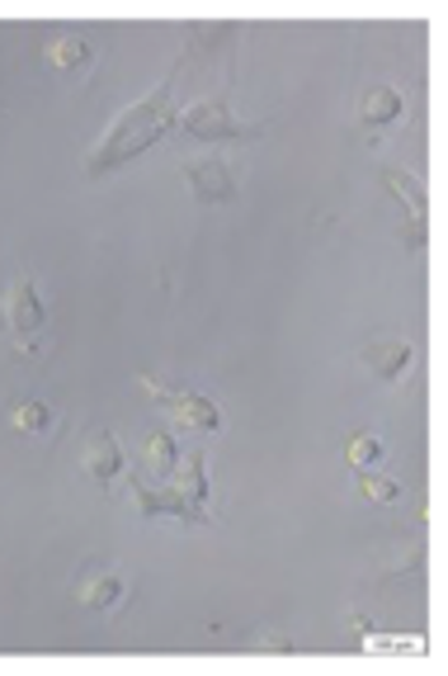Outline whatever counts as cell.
<instances>
[{"label": "cell", "mask_w": 448, "mask_h": 676, "mask_svg": "<svg viewBox=\"0 0 448 676\" xmlns=\"http://www.w3.org/2000/svg\"><path fill=\"white\" fill-rule=\"evenodd\" d=\"M171 95H175V76L161 81V90H152L146 100H138L128 114H119V124L105 133V142L95 147L90 157V175H105L113 167H123V161H132L138 152H146L156 138H165L175 128V109H171Z\"/></svg>", "instance_id": "6da1fadb"}, {"label": "cell", "mask_w": 448, "mask_h": 676, "mask_svg": "<svg viewBox=\"0 0 448 676\" xmlns=\"http://www.w3.org/2000/svg\"><path fill=\"white\" fill-rule=\"evenodd\" d=\"M132 497H138L142 516H179L189 525H208L204 502H194L185 487H152L146 478H132Z\"/></svg>", "instance_id": "3957f363"}, {"label": "cell", "mask_w": 448, "mask_h": 676, "mask_svg": "<svg viewBox=\"0 0 448 676\" xmlns=\"http://www.w3.org/2000/svg\"><path fill=\"white\" fill-rule=\"evenodd\" d=\"M383 436H373V431H363V436H354L350 440V450H345V459H350V464L363 473V469H373V464H383Z\"/></svg>", "instance_id": "7c38bea8"}, {"label": "cell", "mask_w": 448, "mask_h": 676, "mask_svg": "<svg viewBox=\"0 0 448 676\" xmlns=\"http://www.w3.org/2000/svg\"><path fill=\"white\" fill-rule=\"evenodd\" d=\"M179 487H185L194 502H204V497H208V483H204V454H194L189 464H185V483H179Z\"/></svg>", "instance_id": "2e32d148"}, {"label": "cell", "mask_w": 448, "mask_h": 676, "mask_svg": "<svg viewBox=\"0 0 448 676\" xmlns=\"http://www.w3.org/2000/svg\"><path fill=\"white\" fill-rule=\"evenodd\" d=\"M90 43L86 39H57V47H53V53H47V62H53V67L62 72V76H80V72H86L90 67Z\"/></svg>", "instance_id": "30bf717a"}, {"label": "cell", "mask_w": 448, "mask_h": 676, "mask_svg": "<svg viewBox=\"0 0 448 676\" xmlns=\"http://www.w3.org/2000/svg\"><path fill=\"white\" fill-rule=\"evenodd\" d=\"M396 114H402V95L392 86H378V90H369V100H363V128H387Z\"/></svg>", "instance_id": "8fae6325"}, {"label": "cell", "mask_w": 448, "mask_h": 676, "mask_svg": "<svg viewBox=\"0 0 448 676\" xmlns=\"http://www.w3.org/2000/svg\"><path fill=\"white\" fill-rule=\"evenodd\" d=\"M146 384V393L171 411L175 421H185V426H198V431H218L222 426V417H218V407H212L208 398H194V393H175V388H161L156 378H142Z\"/></svg>", "instance_id": "5b68a950"}, {"label": "cell", "mask_w": 448, "mask_h": 676, "mask_svg": "<svg viewBox=\"0 0 448 676\" xmlns=\"http://www.w3.org/2000/svg\"><path fill=\"white\" fill-rule=\"evenodd\" d=\"M373 653H425V639L420 634H406V639H392V634H363Z\"/></svg>", "instance_id": "5bb4252c"}, {"label": "cell", "mask_w": 448, "mask_h": 676, "mask_svg": "<svg viewBox=\"0 0 448 676\" xmlns=\"http://www.w3.org/2000/svg\"><path fill=\"white\" fill-rule=\"evenodd\" d=\"M6 318H10L14 345H20V351H33V336L43 332L47 308H43V299H39V289H33L29 275H20V279L10 285V293H6Z\"/></svg>", "instance_id": "7a4b0ae2"}, {"label": "cell", "mask_w": 448, "mask_h": 676, "mask_svg": "<svg viewBox=\"0 0 448 676\" xmlns=\"http://www.w3.org/2000/svg\"><path fill=\"white\" fill-rule=\"evenodd\" d=\"M14 426H20V431H47V426H53V411H47L43 403H24L20 411H14Z\"/></svg>", "instance_id": "9a60e30c"}, {"label": "cell", "mask_w": 448, "mask_h": 676, "mask_svg": "<svg viewBox=\"0 0 448 676\" xmlns=\"http://www.w3.org/2000/svg\"><path fill=\"white\" fill-rule=\"evenodd\" d=\"M76 597H80V605H90V610H109V605L123 601V582L113 572H95V577L80 582Z\"/></svg>", "instance_id": "9c48e42d"}, {"label": "cell", "mask_w": 448, "mask_h": 676, "mask_svg": "<svg viewBox=\"0 0 448 676\" xmlns=\"http://www.w3.org/2000/svg\"><path fill=\"white\" fill-rule=\"evenodd\" d=\"M86 469L95 473L99 487H109L113 478H119V469H123V444H119V436L95 431L90 444H86Z\"/></svg>", "instance_id": "ba28073f"}, {"label": "cell", "mask_w": 448, "mask_h": 676, "mask_svg": "<svg viewBox=\"0 0 448 676\" xmlns=\"http://www.w3.org/2000/svg\"><path fill=\"white\" fill-rule=\"evenodd\" d=\"M146 464L156 469V478H171L175 473V440L165 436V431H156L152 440H146Z\"/></svg>", "instance_id": "4fadbf2b"}, {"label": "cell", "mask_w": 448, "mask_h": 676, "mask_svg": "<svg viewBox=\"0 0 448 676\" xmlns=\"http://www.w3.org/2000/svg\"><path fill=\"white\" fill-rule=\"evenodd\" d=\"M359 492H363L369 502H396V497H402V487H396V483H383V478H359Z\"/></svg>", "instance_id": "e0dca14e"}, {"label": "cell", "mask_w": 448, "mask_h": 676, "mask_svg": "<svg viewBox=\"0 0 448 676\" xmlns=\"http://www.w3.org/2000/svg\"><path fill=\"white\" fill-rule=\"evenodd\" d=\"M411 360H416V351H411V341H402V336H387V341H369V345H363V365L373 369V378H383V384H396V378L406 374Z\"/></svg>", "instance_id": "52a82bcc"}, {"label": "cell", "mask_w": 448, "mask_h": 676, "mask_svg": "<svg viewBox=\"0 0 448 676\" xmlns=\"http://www.w3.org/2000/svg\"><path fill=\"white\" fill-rule=\"evenodd\" d=\"M185 180H189L194 200H204V204H227L231 194H237V175H231V167H227L222 157L189 161V167H185Z\"/></svg>", "instance_id": "8992f818"}, {"label": "cell", "mask_w": 448, "mask_h": 676, "mask_svg": "<svg viewBox=\"0 0 448 676\" xmlns=\"http://www.w3.org/2000/svg\"><path fill=\"white\" fill-rule=\"evenodd\" d=\"M175 124L185 128V133L204 138V142H231V138H251L255 128H241L237 119H231V109L222 100H204V105H189L175 114Z\"/></svg>", "instance_id": "277c9868"}]
</instances>
